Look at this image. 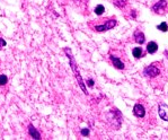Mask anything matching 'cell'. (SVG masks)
<instances>
[{"instance_id": "cell-1", "label": "cell", "mask_w": 168, "mask_h": 140, "mask_svg": "<svg viewBox=\"0 0 168 140\" xmlns=\"http://www.w3.org/2000/svg\"><path fill=\"white\" fill-rule=\"evenodd\" d=\"M143 76L155 88H161L167 80V70L163 62H153L145 68Z\"/></svg>"}, {"instance_id": "cell-2", "label": "cell", "mask_w": 168, "mask_h": 140, "mask_svg": "<svg viewBox=\"0 0 168 140\" xmlns=\"http://www.w3.org/2000/svg\"><path fill=\"white\" fill-rule=\"evenodd\" d=\"M116 24L118 22L115 17H107V18H99V19L91 21L88 23V26L95 32H105L115 27Z\"/></svg>"}, {"instance_id": "cell-3", "label": "cell", "mask_w": 168, "mask_h": 140, "mask_svg": "<svg viewBox=\"0 0 168 140\" xmlns=\"http://www.w3.org/2000/svg\"><path fill=\"white\" fill-rule=\"evenodd\" d=\"M108 61L114 68H116L118 70H124L125 66H126V56L123 51L121 50H111L110 54H108Z\"/></svg>"}, {"instance_id": "cell-4", "label": "cell", "mask_w": 168, "mask_h": 140, "mask_svg": "<svg viewBox=\"0 0 168 140\" xmlns=\"http://www.w3.org/2000/svg\"><path fill=\"white\" fill-rule=\"evenodd\" d=\"M64 52H66V54L68 56L69 58V61H70V65H71V68H72L73 73H75V76H76V78L78 80V84L80 86V88L84 90L85 93H86V87H85L84 85V81H83V79H81V76H80V73H79V70L77 69V65H76V61H75V59H73L72 54H71V52L70 50H68V49H64Z\"/></svg>"}, {"instance_id": "cell-5", "label": "cell", "mask_w": 168, "mask_h": 140, "mask_svg": "<svg viewBox=\"0 0 168 140\" xmlns=\"http://www.w3.org/2000/svg\"><path fill=\"white\" fill-rule=\"evenodd\" d=\"M152 10L155 11L156 14H160L164 15L168 11V1L166 0H159L156 5H153Z\"/></svg>"}, {"instance_id": "cell-6", "label": "cell", "mask_w": 168, "mask_h": 140, "mask_svg": "<svg viewBox=\"0 0 168 140\" xmlns=\"http://www.w3.org/2000/svg\"><path fill=\"white\" fill-rule=\"evenodd\" d=\"M133 113H134V115L138 119H145L147 114V108L145 107L143 104L138 103V104H135L134 107H133Z\"/></svg>"}, {"instance_id": "cell-7", "label": "cell", "mask_w": 168, "mask_h": 140, "mask_svg": "<svg viewBox=\"0 0 168 140\" xmlns=\"http://www.w3.org/2000/svg\"><path fill=\"white\" fill-rule=\"evenodd\" d=\"M158 112H159V117L163 119L164 121H168V105L167 104H159L158 106Z\"/></svg>"}, {"instance_id": "cell-8", "label": "cell", "mask_w": 168, "mask_h": 140, "mask_svg": "<svg viewBox=\"0 0 168 140\" xmlns=\"http://www.w3.org/2000/svg\"><path fill=\"white\" fill-rule=\"evenodd\" d=\"M133 36H134V41L137 43H139V44H143L145 43V41H146V37H145V34L142 33L141 31L139 29H137L133 34Z\"/></svg>"}, {"instance_id": "cell-9", "label": "cell", "mask_w": 168, "mask_h": 140, "mask_svg": "<svg viewBox=\"0 0 168 140\" xmlns=\"http://www.w3.org/2000/svg\"><path fill=\"white\" fill-rule=\"evenodd\" d=\"M28 133H29V136H31L32 138H34V139H41L39 132L35 129V127H34L33 124H29V125H28Z\"/></svg>"}, {"instance_id": "cell-10", "label": "cell", "mask_w": 168, "mask_h": 140, "mask_svg": "<svg viewBox=\"0 0 168 140\" xmlns=\"http://www.w3.org/2000/svg\"><path fill=\"white\" fill-rule=\"evenodd\" d=\"M157 50H158L157 43H155V42H149V43H148V45H147V52H148V53H150V54L156 53Z\"/></svg>"}, {"instance_id": "cell-11", "label": "cell", "mask_w": 168, "mask_h": 140, "mask_svg": "<svg viewBox=\"0 0 168 140\" xmlns=\"http://www.w3.org/2000/svg\"><path fill=\"white\" fill-rule=\"evenodd\" d=\"M132 53H133V56H134L135 59H140V58H142V56H145V52H143L142 48H140V46L134 48L133 51H132Z\"/></svg>"}, {"instance_id": "cell-12", "label": "cell", "mask_w": 168, "mask_h": 140, "mask_svg": "<svg viewBox=\"0 0 168 140\" xmlns=\"http://www.w3.org/2000/svg\"><path fill=\"white\" fill-rule=\"evenodd\" d=\"M104 11H105V8H104V6H103V5L96 6V8H95V14H96V15H102Z\"/></svg>"}, {"instance_id": "cell-13", "label": "cell", "mask_w": 168, "mask_h": 140, "mask_svg": "<svg viewBox=\"0 0 168 140\" xmlns=\"http://www.w3.org/2000/svg\"><path fill=\"white\" fill-rule=\"evenodd\" d=\"M157 28H158V29H160L161 32H167V31H168V25H167V23H166V22L161 23L160 25H158Z\"/></svg>"}, {"instance_id": "cell-14", "label": "cell", "mask_w": 168, "mask_h": 140, "mask_svg": "<svg viewBox=\"0 0 168 140\" xmlns=\"http://www.w3.org/2000/svg\"><path fill=\"white\" fill-rule=\"evenodd\" d=\"M8 83V78L6 75H0V86H5Z\"/></svg>"}, {"instance_id": "cell-15", "label": "cell", "mask_w": 168, "mask_h": 140, "mask_svg": "<svg viewBox=\"0 0 168 140\" xmlns=\"http://www.w3.org/2000/svg\"><path fill=\"white\" fill-rule=\"evenodd\" d=\"M89 135V130L88 129H83L81 130V136H84V137H86V136Z\"/></svg>"}, {"instance_id": "cell-16", "label": "cell", "mask_w": 168, "mask_h": 140, "mask_svg": "<svg viewBox=\"0 0 168 140\" xmlns=\"http://www.w3.org/2000/svg\"><path fill=\"white\" fill-rule=\"evenodd\" d=\"M4 46H6V41L4 39H1V37H0V49H1V48H4Z\"/></svg>"}, {"instance_id": "cell-17", "label": "cell", "mask_w": 168, "mask_h": 140, "mask_svg": "<svg viewBox=\"0 0 168 140\" xmlns=\"http://www.w3.org/2000/svg\"><path fill=\"white\" fill-rule=\"evenodd\" d=\"M88 86H89V87H93V86H94V80L89 79V80H88Z\"/></svg>"}]
</instances>
